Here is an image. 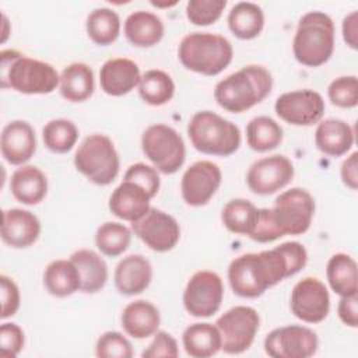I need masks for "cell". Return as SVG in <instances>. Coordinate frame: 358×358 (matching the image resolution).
<instances>
[{
    "instance_id": "1",
    "label": "cell",
    "mask_w": 358,
    "mask_h": 358,
    "mask_svg": "<svg viewBox=\"0 0 358 358\" xmlns=\"http://www.w3.org/2000/svg\"><path fill=\"white\" fill-rule=\"evenodd\" d=\"M308 263L305 246L296 241L284 242L259 253H245L228 266V281L241 298H257L266 289L299 273Z\"/></svg>"
},
{
    "instance_id": "2",
    "label": "cell",
    "mask_w": 358,
    "mask_h": 358,
    "mask_svg": "<svg viewBox=\"0 0 358 358\" xmlns=\"http://www.w3.org/2000/svg\"><path fill=\"white\" fill-rule=\"evenodd\" d=\"M271 88V73L263 66L248 64L217 83L214 99L224 110L242 113L264 101Z\"/></svg>"
},
{
    "instance_id": "3",
    "label": "cell",
    "mask_w": 358,
    "mask_h": 358,
    "mask_svg": "<svg viewBox=\"0 0 358 358\" xmlns=\"http://www.w3.org/2000/svg\"><path fill=\"white\" fill-rule=\"evenodd\" d=\"M1 88L21 94H50L60 84L56 69L42 60L28 57L18 50L4 49L0 52Z\"/></svg>"
},
{
    "instance_id": "4",
    "label": "cell",
    "mask_w": 358,
    "mask_h": 358,
    "mask_svg": "<svg viewBox=\"0 0 358 358\" xmlns=\"http://www.w3.org/2000/svg\"><path fill=\"white\" fill-rule=\"evenodd\" d=\"M179 62L190 71L213 77L229 66L234 57L232 43L222 35L192 32L178 46Z\"/></svg>"
},
{
    "instance_id": "5",
    "label": "cell",
    "mask_w": 358,
    "mask_h": 358,
    "mask_svg": "<svg viewBox=\"0 0 358 358\" xmlns=\"http://www.w3.org/2000/svg\"><path fill=\"white\" fill-rule=\"evenodd\" d=\"M334 52V22L323 11L303 14L292 39V53L298 63L319 67L329 62Z\"/></svg>"
},
{
    "instance_id": "6",
    "label": "cell",
    "mask_w": 358,
    "mask_h": 358,
    "mask_svg": "<svg viewBox=\"0 0 358 358\" xmlns=\"http://www.w3.org/2000/svg\"><path fill=\"white\" fill-rule=\"evenodd\" d=\"M192 145L201 154L229 157L241 147L239 127L211 110L196 112L187 123Z\"/></svg>"
},
{
    "instance_id": "7",
    "label": "cell",
    "mask_w": 358,
    "mask_h": 358,
    "mask_svg": "<svg viewBox=\"0 0 358 358\" xmlns=\"http://www.w3.org/2000/svg\"><path fill=\"white\" fill-rule=\"evenodd\" d=\"M74 166L90 182L106 186L119 173L120 159L113 141L99 133L87 136L74 154Z\"/></svg>"
},
{
    "instance_id": "8",
    "label": "cell",
    "mask_w": 358,
    "mask_h": 358,
    "mask_svg": "<svg viewBox=\"0 0 358 358\" xmlns=\"http://www.w3.org/2000/svg\"><path fill=\"white\" fill-rule=\"evenodd\" d=\"M141 150L152 166L165 175L178 172L186 159V145L182 136L164 123L151 124L143 131Z\"/></svg>"
},
{
    "instance_id": "9",
    "label": "cell",
    "mask_w": 358,
    "mask_h": 358,
    "mask_svg": "<svg viewBox=\"0 0 358 358\" xmlns=\"http://www.w3.org/2000/svg\"><path fill=\"white\" fill-rule=\"evenodd\" d=\"M227 354H242L250 348L260 326V316L252 306L238 305L224 312L215 322Z\"/></svg>"
},
{
    "instance_id": "10",
    "label": "cell",
    "mask_w": 358,
    "mask_h": 358,
    "mask_svg": "<svg viewBox=\"0 0 358 358\" xmlns=\"http://www.w3.org/2000/svg\"><path fill=\"white\" fill-rule=\"evenodd\" d=\"M271 211L284 235H302L310 228L315 199L306 189L291 187L277 196Z\"/></svg>"
},
{
    "instance_id": "11",
    "label": "cell",
    "mask_w": 358,
    "mask_h": 358,
    "mask_svg": "<svg viewBox=\"0 0 358 358\" xmlns=\"http://www.w3.org/2000/svg\"><path fill=\"white\" fill-rule=\"evenodd\" d=\"M224 298L221 277L211 270H199L183 291V306L190 316L210 317L218 312Z\"/></svg>"
},
{
    "instance_id": "12",
    "label": "cell",
    "mask_w": 358,
    "mask_h": 358,
    "mask_svg": "<svg viewBox=\"0 0 358 358\" xmlns=\"http://www.w3.org/2000/svg\"><path fill=\"white\" fill-rule=\"evenodd\" d=\"M264 351L273 358H309L319 347L317 334L302 324H287L271 330L264 338Z\"/></svg>"
},
{
    "instance_id": "13",
    "label": "cell",
    "mask_w": 358,
    "mask_h": 358,
    "mask_svg": "<svg viewBox=\"0 0 358 358\" xmlns=\"http://www.w3.org/2000/svg\"><path fill=\"white\" fill-rule=\"evenodd\" d=\"M295 169L291 159L282 154H274L255 161L246 173V185L250 192L268 196L284 189L294 178Z\"/></svg>"
},
{
    "instance_id": "14",
    "label": "cell",
    "mask_w": 358,
    "mask_h": 358,
    "mask_svg": "<svg viewBox=\"0 0 358 358\" xmlns=\"http://www.w3.org/2000/svg\"><path fill=\"white\" fill-rule=\"evenodd\" d=\"M324 99L313 90H295L281 94L274 103L275 115L292 126H312L324 115Z\"/></svg>"
},
{
    "instance_id": "15",
    "label": "cell",
    "mask_w": 358,
    "mask_h": 358,
    "mask_svg": "<svg viewBox=\"0 0 358 358\" xmlns=\"http://www.w3.org/2000/svg\"><path fill=\"white\" fill-rule=\"evenodd\" d=\"M289 308L292 315L305 323L323 322L330 310V295L326 285L317 277L299 280L291 291Z\"/></svg>"
},
{
    "instance_id": "16",
    "label": "cell",
    "mask_w": 358,
    "mask_h": 358,
    "mask_svg": "<svg viewBox=\"0 0 358 358\" xmlns=\"http://www.w3.org/2000/svg\"><path fill=\"white\" fill-rule=\"evenodd\" d=\"M136 236L154 252H169L180 239V227L168 213L151 207L147 214L131 224Z\"/></svg>"
},
{
    "instance_id": "17",
    "label": "cell",
    "mask_w": 358,
    "mask_h": 358,
    "mask_svg": "<svg viewBox=\"0 0 358 358\" xmlns=\"http://www.w3.org/2000/svg\"><path fill=\"white\" fill-rule=\"evenodd\" d=\"M222 182V172L213 161H196L182 175L180 193L187 206H206L217 193Z\"/></svg>"
},
{
    "instance_id": "18",
    "label": "cell",
    "mask_w": 358,
    "mask_h": 358,
    "mask_svg": "<svg viewBox=\"0 0 358 358\" xmlns=\"http://www.w3.org/2000/svg\"><path fill=\"white\" fill-rule=\"evenodd\" d=\"M0 151L10 165H25L36 151L34 127L21 119L8 122L1 130Z\"/></svg>"
},
{
    "instance_id": "19",
    "label": "cell",
    "mask_w": 358,
    "mask_h": 358,
    "mask_svg": "<svg viewBox=\"0 0 358 358\" xmlns=\"http://www.w3.org/2000/svg\"><path fill=\"white\" fill-rule=\"evenodd\" d=\"M151 199L152 197L143 186L133 180L123 179V182L112 192L108 206L115 217L133 224L143 218L151 208Z\"/></svg>"
},
{
    "instance_id": "20",
    "label": "cell",
    "mask_w": 358,
    "mask_h": 358,
    "mask_svg": "<svg viewBox=\"0 0 358 358\" xmlns=\"http://www.w3.org/2000/svg\"><path fill=\"white\" fill-rule=\"evenodd\" d=\"M41 235L39 218L24 208H8L3 211L1 239L15 249H25L34 245Z\"/></svg>"
},
{
    "instance_id": "21",
    "label": "cell",
    "mask_w": 358,
    "mask_h": 358,
    "mask_svg": "<svg viewBox=\"0 0 358 358\" xmlns=\"http://www.w3.org/2000/svg\"><path fill=\"white\" fill-rule=\"evenodd\" d=\"M141 78L140 67L127 57H112L99 70L101 90L110 96H122L138 87Z\"/></svg>"
},
{
    "instance_id": "22",
    "label": "cell",
    "mask_w": 358,
    "mask_h": 358,
    "mask_svg": "<svg viewBox=\"0 0 358 358\" xmlns=\"http://www.w3.org/2000/svg\"><path fill=\"white\" fill-rule=\"evenodd\" d=\"M152 280V266L143 255H129L123 257L113 274L116 289L122 295H137L148 288Z\"/></svg>"
},
{
    "instance_id": "23",
    "label": "cell",
    "mask_w": 358,
    "mask_h": 358,
    "mask_svg": "<svg viewBox=\"0 0 358 358\" xmlns=\"http://www.w3.org/2000/svg\"><path fill=\"white\" fill-rule=\"evenodd\" d=\"M315 144L324 155L341 157L354 145V130L341 119L329 117L320 120L315 130Z\"/></svg>"
},
{
    "instance_id": "24",
    "label": "cell",
    "mask_w": 358,
    "mask_h": 358,
    "mask_svg": "<svg viewBox=\"0 0 358 358\" xmlns=\"http://www.w3.org/2000/svg\"><path fill=\"white\" fill-rule=\"evenodd\" d=\"M120 323L130 337L143 340L158 331L161 315L158 308L150 301L137 299L123 308Z\"/></svg>"
},
{
    "instance_id": "25",
    "label": "cell",
    "mask_w": 358,
    "mask_h": 358,
    "mask_svg": "<svg viewBox=\"0 0 358 358\" xmlns=\"http://www.w3.org/2000/svg\"><path fill=\"white\" fill-rule=\"evenodd\" d=\"M10 190L25 206L39 204L48 193L46 175L35 165H21L10 178Z\"/></svg>"
},
{
    "instance_id": "26",
    "label": "cell",
    "mask_w": 358,
    "mask_h": 358,
    "mask_svg": "<svg viewBox=\"0 0 358 358\" xmlns=\"http://www.w3.org/2000/svg\"><path fill=\"white\" fill-rule=\"evenodd\" d=\"M124 36L137 48H151L164 38L165 27L162 20L151 11H133L124 20Z\"/></svg>"
},
{
    "instance_id": "27",
    "label": "cell",
    "mask_w": 358,
    "mask_h": 358,
    "mask_svg": "<svg viewBox=\"0 0 358 358\" xmlns=\"http://www.w3.org/2000/svg\"><path fill=\"white\" fill-rule=\"evenodd\" d=\"M182 343L186 354L193 358L213 357L222 347L218 327L207 322L189 324L182 334Z\"/></svg>"
},
{
    "instance_id": "28",
    "label": "cell",
    "mask_w": 358,
    "mask_h": 358,
    "mask_svg": "<svg viewBox=\"0 0 358 358\" xmlns=\"http://www.w3.org/2000/svg\"><path fill=\"white\" fill-rule=\"evenodd\" d=\"M60 95L70 102L87 101L95 90L92 69L81 62L66 66L60 74Z\"/></svg>"
},
{
    "instance_id": "29",
    "label": "cell",
    "mask_w": 358,
    "mask_h": 358,
    "mask_svg": "<svg viewBox=\"0 0 358 358\" xmlns=\"http://www.w3.org/2000/svg\"><path fill=\"white\" fill-rule=\"evenodd\" d=\"M43 285L53 296H70L81 289V277L78 268L70 259L53 260L45 268Z\"/></svg>"
},
{
    "instance_id": "30",
    "label": "cell",
    "mask_w": 358,
    "mask_h": 358,
    "mask_svg": "<svg viewBox=\"0 0 358 358\" xmlns=\"http://www.w3.org/2000/svg\"><path fill=\"white\" fill-rule=\"evenodd\" d=\"M70 260L78 268L81 277V289L85 294H95L101 291L108 281V266L96 252L91 249H78Z\"/></svg>"
},
{
    "instance_id": "31",
    "label": "cell",
    "mask_w": 358,
    "mask_h": 358,
    "mask_svg": "<svg viewBox=\"0 0 358 358\" xmlns=\"http://www.w3.org/2000/svg\"><path fill=\"white\" fill-rule=\"evenodd\" d=\"M229 31L242 41H249L260 35L264 27V13L262 7L252 1H239L228 13Z\"/></svg>"
},
{
    "instance_id": "32",
    "label": "cell",
    "mask_w": 358,
    "mask_h": 358,
    "mask_svg": "<svg viewBox=\"0 0 358 358\" xmlns=\"http://www.w3.org/2000/svg\"><path fill=\"white\" fill-rule=\"evenodd\" d=\"M326 278L330 288L340 296L358 294L357 262L347 253H336L329 259Z\"/></svg>"
},
{
    "instance_id": "33",
    "label": "cell",
    "mask_w": 358,
    "mask_h": 358,
    "mask_svg": "<svg viewBox=\"0 0 358 358\" xmlns=\"http://www.w3.org/2000/svg\"><path fill=\"white\" fill-rule=\"evenodd\" d=\"M284 131L270 116H256L246 126V143L257 152H267L282 143Z\"/></svg>"
},
{
    "instance_id": "34",
    "label": "cell",
    "mask_w": 358,
    "mask_h": 358,
    "mask_svg": "<svg viewBox=\"0 0 358 358\" xmlns=\"http://www.w3.org/2000/svg\"><path fill=\"white\" fill-rule=\"evenodd\" d=\"M88 38L99 46L113 43L120 34V18L117 13L109 7L92 10L85 21Z\"/></svg>"
},
{
    "instance_id": "35",
    "label": "cell",
    "mask_w": 358,
    "mask_h": 358,
    "mask_svg": "<svg viewBox=\"0 0 358 358\" xmlns=\"http://www.w3.org/2000/svg\"><path fill=\"white\" fill-rule=\"evenodd\" d=\"M138 94L145 103L151 106H162L173 98L175 83L164 70H147L144 74H141Z\"/></svg>"
},
{
    "instance_id": "36",
    "label": "cell",
    "mask_w": 358,
    "mask_h": 358,
    "mask_svg": "<svg viewBox=\"0 0 358 358\" xmlns=\"http://www.w3.org/2000/svg\"><path fill=\"white\" fill-rule=\"evenodd\" d=\"M259 208L246 199L229 200L221 211V221L224 227L238 235L249 236L256 225Z\"/></svg>"
},
{
    "instance_id": "37",
    "label": "cell",
    "mask_w": 358,
    "mask_h": 358,
    "mask_svg": "<svg viewBox=\"0 0 358 358\" xmlns=\"http://www.w3.org/2000/svg\"><path fill=\"white\" fill-rule=\"evenodd\" d=\"M130 242L131 231L120 222H103L95 232V245L98 250L108 257H117L124 253Z\"/></svg>"
},
{
    "instance_id": "38",
    "label": "cell",
    "mask_w": 358,
    "mask_h": 358,
    "mask_svg": "<svg viewBox=\"0 0 358 358\" xmlns=\"http://www.w3.org/2000/svg\"><path fill=\"white\" fill-rule=\"evenodd\" d=\"M42 140L45 147L55 154L69 152L78 140V129L69 119L49 120L42 129Z\"/></svg>"
},
{
    "instance_id": "39",
    "label": "cell",
    "mask_w": 358,
    "mask_h": 358,
    "mask_svg": "<svg viewBox=\"0 0 358 358\" xmlns=\"http://www.w3.org/2000/svg\"><path fill=\"white\" fill-rule=\"evenodd\" d=\"M327 96L334 106L351 109L358 105L357 76H341L334 78L327 87Z\"/></svg>"
},
{
    "instance_id": "40",
    "label": "cell",
    "mask_w": 358,
    "mask_h": 358,
    "mask_svg": "<svg viewBox=\"0 0 358 358\" xmlns=\"http://www.w3.org/2000/svg\"><path fill=\"white\" fill-rule=\"evenodd\" d=\"M225 7V0H189L186 4V17L193 25L206 27L220 20Z\"/></svg>"
},
{
    "instance_id": "41",
    "label": "cell",
    "mask_w": 358,
    "mask_h": 358,
    "mask_svg": "<svg viewBox=\"0 0 358 358\" xmlns=\"http://www.w3.org/2000/svg\"><path fill=\"white\" fill-rule=\"evenodd\" d=\"M131 343L119 331H105L95 344V355L98 358H131Z\"/></svg>"
},
{
    "instance_id": "42",
    "label": "cell",
    "mask_w": 358,
    "mask_h": 358,
    "mask_svg": "<svg viewBox=\"0 0 358 358\" xmlns=\"http://www.w3.org/2000/svg\"><path fill=\"white\" fill-rule=\"evenodd\" d=\"M123 179L133 180L137 185L143 186L150 193L151 197L157 196L159 186H161V179H159L158 171L154 166L147 165L144 162H136V164L130 165L126 169Z\"/></svg>"
},
{
    "instance_id": "43",
    "label": "cell",
    "mask_w": 358,
    "mask_h": 358,
    "mask_svg": "<svg viewBox=\"0 0 358 358\" xmlns=\"http://www.w3.org/2000/svg\"><path fill=\"white\" fill-rule=\"evenodd\" d=\"M281 236H284V234L278 228L271 208H259L257 221L249 238L259 243H268L280 239Z\"/></svg>"
},
{
    "instance_id": "44",
    "label": "cell",
    "mask_w": 358,
    "mask_h": 358,
    "mask_svg": "<svg viewBox=\"0 0 358 358\" xmlns=\"http://www.w3.org/2000/svg\"><path fill=\"white\" fill-rule=\"evenodd\" d=\"M24 331L17 323H3L0 327V357L14 358L24 348Z\"/></svg>"
},
{
    "instance_id": "45",
    "label": "cell",
    "mask_w": 358,
    "mask_h": 358,
    "mask_svg": "<svg viewBox=\"0 0 358 358\" xmlns=\"http://www.w3.org/2000/svg\"><path fill=\"white\" fill-rule=\"evenodd\" d=\"M178 355H179V348H178L176 340L172 337V334L164 330H158L154 334L152 341L141 352V357L144 358H159V357L175 358Z\"/></svg>"
},
{
    "instance_id": "46",
    "label": "cell",
    "mask_w": 358,
    "mask_h": 358,
    "mask_svg": "<svg viewBox=\"0 0 358 358\" xmlns=\"http://www.w3.org/2000/svg\"><path fill=\"white\" fill-rule=\"evenodd\" d=\"M0 288H1V319L11 317L17 313L21 303L20 288L15 281L6 275H0Z\"/></svg>"
},
{
    "instance_id": "47",
    "label": "cell",
    "mask_w": 358,
    "mask_h": 358,
    "mask_svg": "<svg viewBox=\"0 0 358 358\" xmlns=\"http://www.w3.org/2000/svg\"><path fill=\"white\" fill-rule=\"evenodd\" d=\"M337 315L340 320L348 326V327H357L358 326V296L348 295V296H340L338 305H337Z\"/></svg>"
},
{
    "instance_id": "48",
    "label": "cell",
    "mask_w": 358,
    "mask_h": 358,
    "mask_svg": "<svg viewBox=\"0 0 358 358\" xmlns=\"http://www.w3.org/2000/svg\"><path fill=\"white\" fill-rule=\"evenodd\" d=\"M340 176L343 183L351 189L357 190L358 187V152L354 151L351 152L341 164L340 169Z\"/></svg>"
},
{
    "instance_id": "49",
    "label": "cell",
    "mask_w": 358,
    "mask_h": 358,
    "mask_svg": "<svg viewBox=\"0 0 358 358\" xmlns=\"http://www.w3.org/2000/svg\"><path fill=\"white\" fill-rule=\"evenodd\" d=\"M344 42L354 50L358 49V13L351 11L343 20L341 25Z\"/></svg>"
},
{
    "instance_id": "50",
    "label": "cell",
    "mask_w": 358,
    "mask_h": 358,
    "mask_svg": "<svg viewBox=\"0 0 358 358\" xmlns=\"http://www.w3.org/2000/svg\"><path fill=\"white\" fill-rule=\"evenodd\" d=\"M178 1H165V3H159V1H151V6L158 7V8H165V7H173L176 6Z\"/></svg>"
},
{
    "instance_id": "51",
    "label": "cell",
    "mask_w": 358,
    "mask_h": 358,
    "mask_svg": "<svg viewBox=\"0 0 358 358\" xmlns=\"http://www.w3.org/2000/svg\"><path fill=\"white\" fill-rule=\"evenodd\" d=\"M3 22H4V29H3V36H1V42H6V39H7V35H8V32H7V29H6V27L8 25V20H7V17L3 14Z\"/></svg>"
}]
</instances>
